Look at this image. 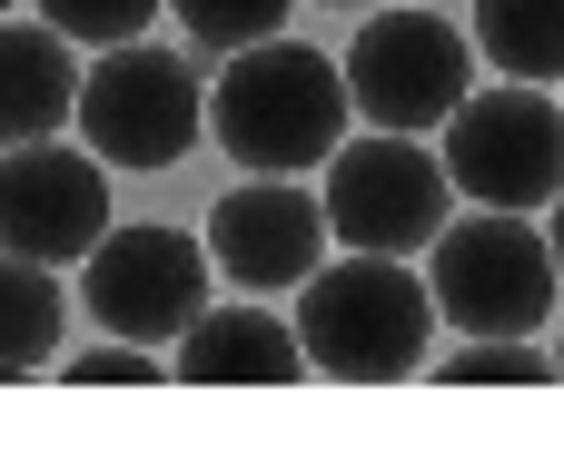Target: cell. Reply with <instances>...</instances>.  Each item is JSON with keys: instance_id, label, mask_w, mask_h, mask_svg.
<instances>
[{"instance_id": "cell-1", "label": "cell", "mask_w": 564, "mask_h": 455, "mask_svg": "<svg viewBox=\"0 0 564 455\" xmlns=\"http://www.w3.org/2000/svg\"><path fill=\"white\" fill-rule=\"evenodd\" d=\"M357 99H347V69L307 40H248L228 50L218 89H208V129L218 149L248 169V178H297L317 169L337 139H347Z\"/></svg>"}, {"instance_id": "cell-2", "label": "cell", "mask_w": 564, "mask_h": 455, "mask_svg": "<svg viewBox=\"0 0 564 455\" xmlns=\"http://www.w3.org/2000/svg\"><path fill=\"white\" fill-rule=\"evenodd\" d=\"M426 337H436V297L406 258H337L297 278V347L307 377L327 387H406L426 377Z\"/></svg>"}, {"instance_id": "cell-3", "label": "cell", "mask_w": 564, "mask_h": 455, "mask_svg": "<svg viewBox=\"0 0 564 455\" xmlns=\"http://www.w3.org/2000/svg\"><path fill=\"white\" fill-rule=\"evenodd\" d=\"M69 119H79V149H89L99 169H178V159L198 149V129H208V89H198V69H188L178 50L119 40V50H99V69L79 79Z\"/></svg>"}, {"instance_id": "cell-4", "label": "cell", "mask_w": 564, "mask_h": 455, "mask_svg": "<svg viewBox=\"0 0 564 455\" xmlns=\"http://www.w3.org/2000/svg\"><path fill=\"white\" fill-rule=\"evenodd\" d=\"M426 248H436L426 297H436V317L456 337H535L555 317V248L525 228V208L446 218Z\"/></svg>"}, {"instance_id": "cell-5", "label": "cell", "mask_w": 564, "mask_h": 455, "mask_svg": "<svg viewBox=\"0 0 564 455\" xmlns=\"http://www.w3.org/2000/svg\"><path fill=\"white\" fill-rule=\"evenodd\" d=\"M446 198H456L446 159L416 149L406 129H377V139H337L327 149V198L317 208H327V238L337 248L406 258V248H426L446 228Z\"/></svg>"}, {"instance_id": "cell-6", "label": "cell", "mask_w": 564, "mask_h": 455, "mask_svg": "<svg viewBox=\"0 0 564 455\" xmlns=\"http://www.w3.org/2000/svg\"><path fill=\"white\" fill-rule=\"evenodd\" d=\"M446 178L476 198V208H545L564 188V109L535 99V79H506V89H466L446 109Z\"/></svg>"}, {"instance_id": "cell-7", "label": "cell", "mask_w": 564, "mask_h": 455, "mask_svg": "<svg viewBox=\"0 0 564 455\" xmlns=\"http://www.w3.org/2000/svg\"><path fill=\"white\" fill-rule=\"evenodd\" d=\"M208 238H188V228H99V248L79 258V307L109 327V337H129V347H159V337H178L198 307H208Z\"/></svg>"}, {"instance_id": "cell-8", "label": "cell", "mask_w": 564, "mask_h": 455, "mask_svg": "<svg viewBox=\"0 0 564 455\" xmlns=\"http://www.w3.org/2000/svg\"><path fill=\"white\" fill-rule=\"evenodd\" d=\"M337 69H347V99H357L377 129H406V139H416V129H446V109L476 89V50H466V30L436 20V10H387V20H367Z\"/></svg>"}, {"instance_id": "cell-9", "label": "cell", "mask_w": 564, "mask_h": 455, "mask_svg": "<svg viewBox=\"0 0 564 455\" xmlns=\"http://www.w3.org/2000/svg\"><path fill=\"white\" fill-rule=\"evenodd\" d=\"M109 228V169L69 139H20L0 149V248L40 268H79Z\"/></svg>"}, {"instance_id": "cell-10", "label": "cell", "mask_w": 564, "mask_h": 455, "mask_svg": "<svg viewBox=\"0 0 564 455\" xmlns=\"http://www.w3.org/2000/svg\"><path fill=\"white\" fill-rule=\"evenodd\" d=\"M327 248V208L297 188V178H248L208 208V268H228L248 297H278L317 268Z\"/></svg>"}, {"instance_id": "cell-11", "label": "cell", "mask_w": 564, "mask_h": 455, "mask_svg": "<svg viewBox=\"0 0 564 455\" xmlns=\"http://www.w3.org/2000/svg\"><path fill=\"white\" fill-rule=\"evenodd\" d=\"M178 387H307V347L268 307H198L169 347Z\"/></svg>"}, {"instance_id": "cell-12", "label": "cell", "mask_w": 564, "mask_h": 455, "mask_svg": "<svg viewBox=\"0 0 564 455\" xmlns=\"http://www.w3.org/2000/svg\"><path fill=\"white\" fill-rule=\"evenodd\" d=\"M79 99V59L50 20H0V149L20 139H59Z\"/></svg>"}, {"instance_id": "cell-13", "label": "cell", "mask_w": 564, "mask_h": 455, "mask_svg": "<svg viewBox=\"0 0 564 455\" xmlns=\"http://www.w3.org/2000/svg\"><path fill=\"white\" fill-rule=\"evenodd\" d=\"M59 327H69V307H59V268L0 248V387L50 377V367H59Z\"/></svg>"}, {"instance_id": "cell-14", "label": "cell", "mask_w": 564, "mask_h": 455, "mask_svg": "<svg viewBox=\"0 0 564 455\" xmlns=\"http://www.w3.org/2000/svg\"><path fill=\"white\" fill-rule=\"evenodd\" d=\"M476 50L506 79H564V0H476Z\"/></svg>"}, {"instance_id": "cell-15", "label": "cell", "mask_w": 564, "mask_h": 455, "mask_svg": "<svg viewBox=\"0 0 564 455\" xmlns=\"http://www.w3.org/2000/svg\"><path fill=\"white\" fill-rule=\"evenodd\" d=\"M426 377H446V387H555V347H535V337H466L456 357H426Z\"/></svg>"}, {"instance_id": "cell-16", "label": "cell", "mask_w": 564, "mask_h": 455, "mask_svg": "<svg viewBox=\"0 0 564 455\" xmlns=\"http://www.w3.org/2000/svg\"><path fill=\"white\" fill-rule=\"evenodd\" d=\"M178 10V30L198 40V50H248V40H278V20H288V0H169Z\"/></svg>"}, {"instance_id": "cell-17", "label": "cell", "mask_w": 564, "mask_h": 455, "mask_svg": "<svg viewBox=\"0 0 564 455\" xmlns=\"http://www.w3.org/2000/svg\"><path fill=\"white\" fill-rule=\"evenodd\" d=\"M40 20L69 40V50H119L159 20V0H40Z\"/></svg>"}, {"instance_id": "cell-18", "label": "cell", "mask_w": 564, "mask_h": 455, "mask_svg": "<svg viewBox=\"0 0 564 455\" xmlns=\"http://www.w3.org/2000/svg\"><path fill=\"white\" fill-rule=\"evenodd\" d=\"M59 377H69V387H159V347H129V337H109V347H79V357H59Z\"/></svg>"}, {"instance_id": "cell-19", "label": "cell", "mask_w": 564, "mask_h": 455, "mask_svg": "<svg viewBox=\"0 0 564 455\" xmlns=\"http://www.w3.org/2000/svg\"><path fill=\"white\" fill-rule=\"evenodd\" d=\"M545 208H555V238H545V248H555V278H564V188L545 198Z\"/></svg>"}, {"instance_id": "cell-20", "label": "cell", "mask_w": 564, "mask_h": 455, "mask_svg": "<svg viewBox=\"0 0 564 455\" xmlns=\"http://www.w3.org/2000/svg\"><path fill=\"white\" fill-rule=\"evenodd\" d=\"M347 10H387V0H347Z\"/></svg>"}, {"instance_id": "cell-21", "label": "cell", "mask_w": 564, "mask_h": 455, "mask_svg": "<svg viewBox=\"0 0 564 455\" xmlns=\"http://www.w3.org/2000/svg\"><path fill=\"white\" fill-rule=\"evenodd\" d=\"M555 377H564V337H555Z\"/></svg>"}, {"instance_id": "cell-22", "label": "cell", "mask_w": 564, "mask_h": 455, "mask_svg": "<svg viewBox=\"0 0 564 455\" xmlns=\"http://www.w3.org/2000/svg\"><path fill=\"white\" fill-rule=\"evenodd\" d=\"M0 20H10V0H0Z\"/></svg>"}]
</instances>
